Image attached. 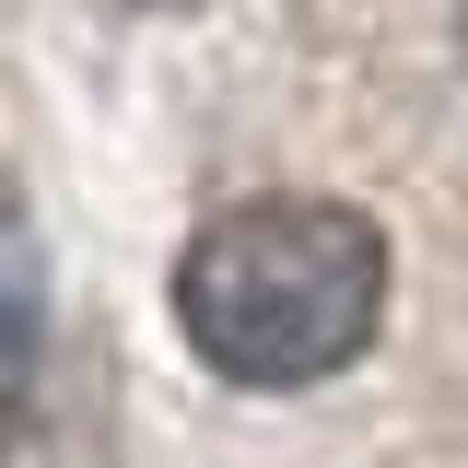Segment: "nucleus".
<instances>
[{
  "label": "nucleus",
  "mask_w": 468,
  "mask_h": 468,
  "mask_svg": "<svg viewBox=\"0 0 468 468\" xmlns=\"http://www.w3.org/2000/svg\"><path fill=\"white\" fill-rule=\"evenodd\" d=\"M387 316V234L351 199H234L176 258V328L234 387H316Z\"/></svg>",
  "instance_id": "obj_1"
},
{
  "label": "nucleus",
  "mask_w": 468,
  "mask_h": 468,
  "mask_svg": "<svg viewBox=\"0 0 468 468\" xmlns=\"http://www.w3.org/2000/svg\"><path fill=\"white\" fill-rule=\"evenodd\" d=\"M24 375H36V258H24V211L0 187V445H12Z\"/></svg>",
  "instance_id": "obj_2"
},
{
  "label": "nucleus",
  "mask_w": 468,
  "mask_h": 468,
  "mask_svg": "<svg viewBox=\"0 0 468 468\" xmlns=\"http://www.w3.org/2000/svg\"><path fill=\"white\" fill-rule=\"evenodd\" d=\"M457 36H468V0H457Z\"/></svg>",
  "instance_id": "obj_3"
}]
</instances>
